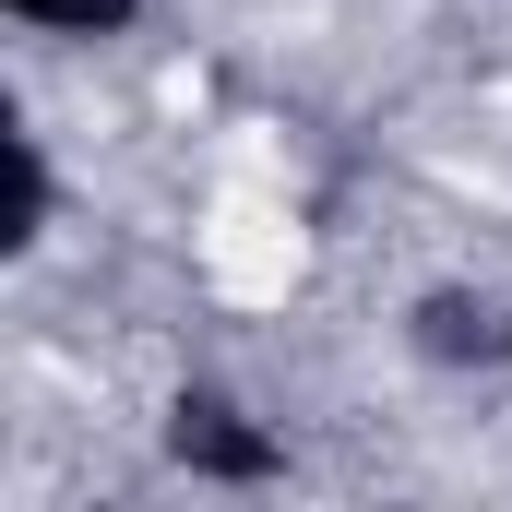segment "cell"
Segmentation results:
<instances>
[{"label":"cell","instance_id":"obj_2","mask_svg":"<svg viewBox=\"0 0 512 512\" xmlns=\"http://www.w3.org/2000/svg\"><path fill=\"white\" fill-rule=\"evenodd\" d=\"M405 358L417 370H512V298L501 286H477V274H441V286H417L405 298Z\"/></svg>","mask_w":512,"mask_h":512},{"label":"cell","instance_id":"obj_1","mask_svg":"<svg viewBox=\"0 0 512 512\" xmlns=\"http://www.w3.org/2000/svg\"><path fill=\"white\" fill-rule=\"evenodd\" d=\"M155 441H167V465L191 489H286V429H262L227 382H179Z\"/></svg>","mask_w":512,"mask_h":512},{"label":"cell","instance_id":"obj_4","mask_svg":"<svg viewBox=\"0 0 512 512\" xmlns=\"http://www.w3.org/2000/svg\"><path fill=\"white\" fill-rule=\"evenodd\" d=\"M24 36H131L143 24V0H0Z\"/></svg>","mask_w":512,"mask_h":512},{"label":"cell","instance_id":"obj_3","mask_svg":"<svg viewBox=\"0 0 512 512\" xmlns=\"http://www.w3.org/2000/svg\"><path fill=\"white\" fill-rule=\"evenodd\" d=\"M60 227V167H48V131L0 120V262H36Z\"/></svg>","mask_w":512,"mask_h":512}]
</instances>
